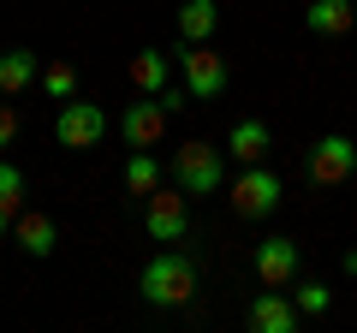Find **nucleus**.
Instances as JSON below:
<instances>
[{
    "instance_id": "f03ea898",
    "label": "nucleus",
    "mask_w": 357,
    "mask_h": 333,
    "mask_svg": "<svg viewBox=\"0 0 357 333\" xmlns=\"http://www.w3.org/2000/svg\"><path fill=\"white\" fill-rule=\"evenodd\" d=\"M173 185L191 196H208V191H227V155L215 149V143L191 137L173 149Z\"/></svg>"
},
{
    "instance_id": "dca6fc26",
    "label": "nucleus",
    "mask_w": 357,
    "mask_h": 333,
    "mask_svg": "<svg viewBox=\"0 0 357 333\" xmlns=\"http://www.w3.org/2000/svg\"><path fill=\"white\" fill-rule=\"evenodd\" d=\"M215 30H220L215 0H185V6H178V42H208Z\"/></svg>"
},
{
    "instance_id": "423d86ee",
    "label": "nucleus",
    "mask_w": 357,
    "mask_h": 333,
    "mask_svg": "<svg viewBox=\"0 0 357 333\" xmlns=\"http://www.w3.org/2000/svg\"><path fill=\"white\" fill-rule=\"evenodd\" d=\"M351 173H357V143L351 137L328 131V137L310 143V155H304V179L310 185H345Z\"/></svg>"
},
{
    "instance_id": "b1692460",
    "label": "nucleus",
    "mask_w": 357,
    "mask_h": 333,
    "mask_svg": "<svg viewBox=\"0 0 357 333\" xmlns=\"http://www.w3.org/2000/svg\"><path fill=\"white\" fill-rule=\"evenodd\" d=\"M345 274H351V280H357V244H351V250H345Z\"/></svg>"
},
{
    "instance_id": "f257e3e1",
    "label": "nucleus",
    "mask_w": 357,
    "mask_h": 333,
    "mask_svg": "<svg viewBox=\"0 0 357 333\" xmlns=\"http://www.w3.org/2000/svg\"><path fill=\"white\" fill-rule=\"evenodd\" d=\"M191 292H197V256L185 244H161L137 280V297L149 309H178V304H191Z\"/></svg>"
},
{
    "instance_id": "39448f33",
    "label": "nucleus",
    "mask_w": 357,
    "mask_h": 333,
    "mask_svg": "<svg viewBox=\"0 0 357 333\" xmlns=\"http://www.w3.org/2000/svg\"><path fill=\"white\" fill-rule=\"evenodd\" d=\"M102 137H107V114L96 102H84V95L60 102V114H54V143L60 149H96Z\"/></svg>"
},
{
    "instance_id": "9b49d317",
    "label": "nucleus",
    "mask_w": 357,
    "mask_h": 333,
    "mask_svg": "<svg viewBox=\"0 0 357 333\" xmlns=\"http://www.w3.org/2000/svg\"><path fill=\"white\" fill-rule=\"evenodd\" d=\"M30 84H42V60H36V48H6V54H0V95L13 102V95H24Z\"/></svg>"
},
{
    "instance_id": "aec40b11",
    "label": "nucleus",
    "mask_w": 357,
    "mask_h": 333,
    "mask_svg": "<svg viewBox=\"0 0 357 333\" xmlns=\"http://www.w3.org/2000/svg\"><path fill=\"white\" fill-rule=\"evenodd\" d=\"M328 304H333V292H328V286H316V280H304V286H298V309H304V316H321Z\"/></svg>"
},
{
    "instance_id": "4be33fe9",
    "label": "nucleus",
    "mask_w": 357,
    "mask_h": 333,
    "mask_svg": "<svg viewBox=\"0 0 357 333\" xmlns=\"http://www.w3.org/2000/svg\"><path fill=\"white\" fill-rule=\"evenodd\" d=\"M155 102H161V107H167V114H178V107L191 102V90H185V84H178V90H173V84H167V90H161V95H155Z\"/></svg>"
},
{
    "instance_id": "7ed1b4c3",
    "label": "nucleus",
    "mask_w": 357,
    "mask_h": 333,
    "mask_svg": "<svg viewBox=\"0 0 357 333\" xmlns=\"http://www.w3.org/2000/svg\"><path fill=\"white\" fill-rule=\"evenodd\" d=\"M227 196H232V215L238 220H268L274 208H280V196H286V185H280V173L274 166H244L238 179L227 185Z\"/></svg>"
},
{
    "instance_id": "412c9836",
    "label": "nucleus",
    "mask_w": 357,
    "mask_h": 333,
    "mask_svg": "<svg viewBox=\"0 0 357 333\" xmlns=\"http://www.w3.org/2000/svg\"><path fill=\"white\" fill-rule=\"evenodd\" d=\"M13 143H18V107L0 102V149H13Z\"/></svg>"
},
{
    "instance_id": "f8f14e48",
    "label": "nucleus",
    "mask_w": 357,
    "mask_h": 333,
    "mask_svg": "<svg viewBox=\"0 0 357 333\" xmlns=\"http://www.w3.org/2000/svg\"><path fill=\"white\" fill-rule=\"evenodd\" d=\"M304 30L310 36H345V30H357V6L351 0H310L304 6Z\"/></svg>"
},
{
    "instance_id": "1a4fd4ad",
    "label": "nucleus",
    "mask_w": 357,
    "mask_h": 333,
    "mask_svg": "<svg viewBox=\"0 0 357 333\" xmlns=\"http://www.w3.org/2000/svg\"><path fill=\"white\" fill-rule=\"evenodd\" d=\"M167 119H173V114H167L155 95H137V102L119 114V137H126L131 149H155V143L167 137Z\"/></svg>"
},
{
    "instance_id": "5701e85b",
    "label": "nucleus",
    "mask_w": 357,
    "mask_h": 333,
    "mask_svg": "<svg viewBox=\"0 0 357 333\" xmlns=\"http://www.w3.org/2000/svg\"><path fill=\"white\" fill-rule=\"evenodd\" d=\"M13 220H18V215H6V208H0V238H13Z\"/></svg>"
},
{
    "instance_id": "9d476101",
    "label": "nucleus",
    "mask_w": 357,
    "mask_h": 333,
    "mask_svg": "<svg viewBox=\"0 0 357 333\" xmlns=\"http://www.w3.org/2000/svg\"><path fill=\"white\" fill-rule=\"evenodd\" d=\"M250 268H256L262 286H292L298 280V238H262L256 256H250Z\"/></svg>"
},
{
    "instance_id": "4468645a",
    "label": "nucleus",
    "mask_w": 357,
    "mask_h": 333,
    "mask_svg": "<svg viewBox=\"0 0 357 333\" xmlns=\"http://www.w3.org/2000/svg\"><path fill=\"white\" fill-rule=\"evenodd\" d=\"M13 244L24 250V256H54L60 226H54V215H18L13 220Z\"/></svg>"
},
{
    "instance_id": "f3484780",
    "label": "nucleus",
    "mask_w": 357,
    "mask_h": 333,
    "mask_svg": "<svg viewBox=\"0 0 357 333\" xmlns=\"http://www.w3.org/2000/svg\"><path fill=\"white\" fill-rule=\"evenodd\" d=\"M155 191H161V161H155L149 149H131V161H126V196L149 203Z\"/></svg>"
},
{
    "instance_id": "2eb2a0df",
    "label": "nucleus",
    "mask_w": 357,
    "mask_h": 333,
    "mask_svg": "<svg viewBox=\"0 0 357 333\" xmlns=\"http://www.w3.org/2000/svg\"><path fill=\"white\" fill-rule=\"evenodd\" d=\"M131 84H137V95H161L173 84V60L161 48H137L131 54Z\"/></svg>"
},
{
    "instance_id": "6e6552de",
    "label": "nucleus",
    "mask_w": 357,
    "mask_h": 333,
    "mask_svg": "<svg viewBox=\"0 0 357 333\" xmlns=\"http://www.w3.org/2000/svg\"><path fill=\"white\" fill-rule=\"evenodd\" d=\"M298 297H286V286H262V292L250 297V309H244V321H250V333H298Z\"/></svg>"
},
{
    "instance_id": "20e7f679",
    "label": "nucleus",
    "mask_w": 357,
    "mask_h": 333,
    "mask_svg": "<svg viewBox=\"0 0 357 333\" xmlns=\"http://www.w3.org/2000/svg\"><path fill=\"white\" fill-rule=\"evenodd\" d=\"M178 77H185V90H191L197 102H215V95H227V84H232L227 60H220L208 42H185V48H178Z\"/></svg>"
},
{
    "instance_id": "a211bd4d",
    "label": "nucleus",
    "mask_w": 357,
    "mask_h": 333,
    "mask_svg": "<svg viewBox=\"0 0 357 333\" xmlns=\"http://www.w3.org/2000/svg\"><path fill=\"white\" fill-rule=\"evenodd\" d=\"M42 90H48L54 102H72V95H77V72H72V65H66V60L42 65Z\"/></svg>"
},
{
    "instance_id": "0eeeda50",
    "label": "nucleus",
    "mask_w": 357,
    "mask_h": 333,
    "mask_svg": "<svg viewBox=\"0 0 357 333\" xmlns=\"http://www.w3.org/2000/svg\"><path fill=\"white\" fill-rule=\"evenodd\" d=\"M143 226H149L155 244H191V208H185V191H155L143 203Z\"/></svg>"
},
{
    "instance_id": "6ab92c4d",
    "label": "nucleus",
    "mask_w": 357,
    "mask_h": 333,
    "mask_svg": "<svg viewBox=\"0 0 357 333\" xmlns=\"http://www.w3.org/2000/svg\"><path fill=\"white\" fill-rule=\"evenodd\" d=\"M0 208H6V215L24 208V173H18L13 161H0Z\"/></svg>"
},
{
    "instance_id": "ddd939ff",
    "label": "nucleus",
    "mask_w": 357,
    "mask_h": 333,
    "mask_svg": "<svg viewBox=\"0 0 357 333\" xmlns=\"http://www.w3.org/2000/svg\"><path fill=\"white\" fill-rule=\"evenodd\" d=\"M268 149H274V137H268V125H262V119H238V125L227 131V155H232L238 166L268 161Z\"/></svg>"
}]
</instances>
